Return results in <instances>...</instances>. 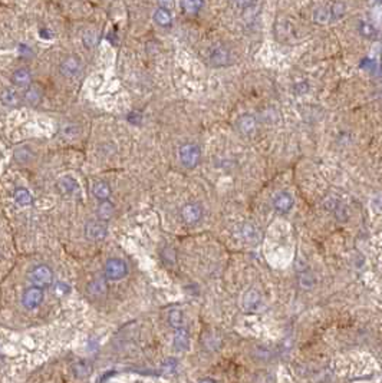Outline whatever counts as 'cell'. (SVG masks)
Listing matches in <instances>:
<instances>
[{"mask_svg":"<svg viewBox=\"0 0 382 383\" xmlns=\"http://www.w3.org/2000/svg\"><path fill=\"white\" fill-rule=\"evenodd\" d=\"M178 155H180V161L185 168H196L199 165L200 160H201V151H200V146L197 144H193V142H188V144L181 145L180 151H178Z\"/></svg>","mask_w":382,"mask_h":383,"instance_id":"cell-1","label":"cell"},{"mask_svg":"<svg viewBox=\"0 0 382 383\" xmlns=\"http://www.w3.org/2000/svg\"><path fill=\"white\" fill-rule=\"evenodd\" d=\"M105 279L118 281L122 280L128 274V266L124 260L121 258H110L105 263Z\"/></svg>","mask_w":382,"mask_h":383,"instance_id":"cell-2","label":"cell"},{"mask_svg":"<svg viewBox=\"0 0 382 383\" xmlns=\"http://www.w3.org/2000/svg\"><path fill=\"white\" fill-rule=\"evenodd\" d=\"M29 279L33 283V286L40 288L49 287L53 281V272L50 270V267L45 266V264H39L31 272Z\"/></svg>","mask_w":382,"mask_h":383,"instance_id":"cell-3","label":"cell"},{"mask_svg":"<svg viewBox=\"0 0 382 383\" xmlns=\"http://www.w3.org/2000/svg\"><path fill=\"white\" fill-rule=\"evenodd\" d=\"M43 297H45L43 288L32 286V287L28 288L22 296V304L26 310H35L43 302Z\"/></svg>","mask_w":382,"mask_h":383,"instance_id":"cell-4","label":"cell"},{"mask_svg":"<svg viewBox=\"0 0 382 383\" xmlns=\"http://www.w3.org/2000/svg\"><path fill=\"white\" fill-rule=\"evenodd\" d=\"M108 234V228L106 224L101 220H92L88 221L85 225V235L88 240L91 241H102Z\"/></svg>","mask_w":382,"mask_h":383,"instance_id":"cell-5","label":"cell"},{"mask_svg":"<svg viewBox=\"0 0 382 383\" xmlns=\"http://www.w3.org/2000/svg\"><path fill=\"white\" fill-rule=\"evenodd\" d=\"M181 218L187 225H196L203 218V208L197 202H188L181 208Z\"/></svg>","mask_w":382,"mask_h":383,"instance_id":"cell-6","label":"cell"},{"mask_svg":"<svg viewBox=\"0 0 382 383\" xmlns=\"http://www.w3.org/2000/svg\"><path fill=\"white\" fill-rule=\"evenodd\" d=\"M231 56L230 52L223 46H215L210 50L208 55V64L211 65L213 68H222V66H227L230 64Z\"/></svg>","mask_w":382,"mask_h":383,"instance_id":"cell-7","label":"cell"},{"mask_svg":"<svg viewBox=\"0 0 382 383\" xmlns=\"http://www.w3.org/2000/svg\"><path fill=\"white\" fill-rule=\"evenodd\" d=\"M82 69V64L76 56H68L65 57L64 61L61 62L59 71L64 75L65 78H75L80 73Z\"/></svg>","mask_w":382,"mask_h":383,"instance_id":"cell-8","label":"cell"},{"mask_svg":"<svg viewBox=\"0 0 382 383\" xmlns=\"http://www.w3.org/2000/svg\"><path fill=\"white\" fill-rule=\"evenodd\" d=\"M243 307L244 310L250 311V313H255V311H259L263 307V299L260 293L257 290H249L244 297H243Z\"/></svg>","mask_w":382,"mask_h":383,"instance_id":"cell-9","label":"cell"},{"mask_svg":"<svg viewBox=\"0 0 382 383\" xmlns=\"http://www.w3.org/2000/svg\"><path fill=\"white\" fill-rule=\"evenodd\" d=\"M295 200L293 197L286 191L278 192L273 198V207L276 208V211L279 213H289L293 208Z\"/></svg>","mask_w":382,"mask_h":383,"instance_id":"cell-10","label":"cell"},{"mask_svg":"<svg viewBox=\"0 0 382 383\" xmlns=\"http://www.w3.org/2000/svg\"><path fill=\"white\" fill-rule=\"evenodd\" d=\"M56 187H58V190H59V192H61L62 195H73L75 192H78V190H79L78 181L69 175H65L62 176V178H59Z\"/></svg>","mask_w":382,"mask_h":383,"instance_id":"cell-11","label":"cell"},{"mask_svg":"<svg viewBox=\"0 0 382 383\" xmlns=\"http://www.w3.org/2000/svg\"><path fill=\"white\" fill-rule=\"evenodd\" d=\"M12 83L17 88H28L32 85V73L26 68L16 69L12 75Z\"/></svg>","mask_w":382,"mask_h":383,"instance_id":"cell-12","label":"cell"},{"mask_svg":"<svg viewBox=\"0 0 382 383\" xmlns=\"http://www.w3.org/2000/svg\"><path fill=\"white\" fill-rule=\"evenodd\" d=\"M237 128L239 131L243 134V135H252L257 128V124H256V118L253 115H243L240 116L239 121H237Z\"/></svg>","mask_w":382,"mask_h":383,"instance_id":"cell-13","label":"cell"},{"mask_svg":"<svg viewBox=\"0 0 382 383\" xmlns=\"http://www.w3.org/2000/svg\"><path fill=\"white\" fill-rule=\"evenodd\" d=\"M174 347L178 351L187 350L190 347V336H188V332L185 329H175L174 333Z\"/></svg>","mask_w":382,"mask_h":383,"instance_id":"cell-14","label":"cell"},{"mask_svg":"<svg viewBox=\"0 0 382 383\" xmlns=\"http://www.w3.org/2000/svg\"><path fill=\"white\" fill-rule=\"evenodd\" d=\"M240 234L241 237L246 240L247 243H257L262 239V234H260V230L255 227L253 224H243L241 230H240Z\"/></svg>","mask_w":382,"mask_h":383,"instance_id":"cell-15","label":"cell"},{"mask_svg":"<svg viewBox=\"0 0 382 383\" xmlns=\"http://www.w3.org/2000/svg\"><path fill=\"white\" fill-rule=\"evenodd\" d=\"M111 187L106 183H104V181H98L92 187V194H94V197H95L96 200L99 201L108 200L111 197Z\"/></svg>","mask_w":382,"mask_h":383,"instance_id":"cell-16","label":"cell"},{"mask_svg":"<svg viewBox=\"0 0 382 383\" xmlns=\"http://www.w3.org/2000/svg\"><path fill=\"white\" fill-rule=\"evenodd\" d=\"M98 218L101 220V221H108V220H111L114 214H115V207H114V204H112L111 201H101V204L98 205Z\"/></svg>","mask_w":382,"mask_h":383,"instance_id":"cell-17","label":"cell"},{"mask_svg":"<svg viewBox=\"0 0 382 383\" xmlns=\"http://www.w3.org/2000/svg\"><path fill=\"white\" fill-rule=\"evenodd\" d=\"M88 293L92 297H102L106 293V283L104 279H95L88 284Z\"/></svg>","mask_w":382,"mask_h":383,"instance_id":"cell-18","label":"cell"},{"mask_svg":"<svg viewBox=\"0 0 382 383\" xmlns=\"http://www.w3.org/2000/svg\"><path fill=\"white\" fill-rule=\"evenodd\" d=\"M203 0H180L181 10L185 15H197L203 8Z\"/></svg>","mask_w":382,"mask_h":383,"instance_id":"cell-19","label":"cell"},{"mask_svg":"<svg viewBox=\"0 0 382 383\" xmlns=\"http://www.w3.org/2000/svg\"><path fill=\"white\" fill-rule=\"evenodd\" d=\"M13 198H15V201H16L20 207H28V205H31L33 202L32 194L29 192V190H26V188H16L15 192H13Z\"/></svg>","mask_w":382,"mask_h":383,"instance_id":"cell-20","label":"cell"},{"mask_svg":"<svg viewBox=\"0 0 382 383\" xmlns=\"http://www.w3.org/2000/svg\"><path fill=\"white\" fill-rule=\"evenodd\" d=\"M23 99L29 105H38L42 101V92L38 86H28L23 94Z\"/></svg>","mask_w":382,"mask_h":383,"instance_id":"cell-21","label":"cell"},{"mask_svg":"<svg viewBox=\"0 0 382 383\" xmlns=\"http://www.w3.org/2000/svg\"><path fill=\"white\" fill-rule=\"evenodd\" d=\"M154 20H155V23L158 24V26L166 27V26H170V24H171V22H173V16H171L170 10L159 8L157 9L155 13H154Z\"/></svg>","mask_w":382,"mask_h":383,"instance_id":"cell-22","label":"cell"},{"mask_svg":"<svg viewBox=\"0 0 382 383\" xmlns=\"http://www.w3.org/2000/svg\"><path fill=\"white\" fill-rule=\"evenodd\" d=\"M0 102L5 106H16L19 104V96L12 89H3L0 92Z\"/></svg>","mask_w":382,"mask_h":383,"instance_id":"cell-23","label":"cell"},{"mask_svg":"<svg viewBox=\"0 0 382 383\" xmlns=\"http://www.w3.org/2000/svg\"><path fill=\"white\" fill-rule=\"evenodd\" d=\"M357 29H358V32L361 36H364V38H368V39H372L376 36V29H375V26L371 22H366V20H359L358 26H357Z\"/></svg>","mask_w":382,"mask_h":383,"instance_id":"cell-24","label":"cell"},{"mask_svg":"<svg viewBox=\"0 0 382 383\" xmlns=\"http://www.w3.org/2000/svg\"><path fill=\"white\" fill-rule=\"evenodd\" d=\"M168 323L173 329H181L184 325L183 311L180 309H173L168 313Z\"/></svg>","mask_w":382,"mask_h":383,"instance_id":"cell-25","label":"cell"},{"mask_svg":"<svg viewBox=\"0 0 382 383\" xmlns=\"http://www.w3.org/2000/svg\"><path fill=\"white\" fill-rule=\"evenodd\" d=\"M313 20L319 24H326L329 22H332V17H331V12H329V8H319L315 10L313 13Z\"/></svg>","mask_w":382,"mask_h":383,"instance_id":"cell-26","label":"cell"},{"mask_svg":"<svg viewBox=\"0 0 382 383\" xmlns=\"http://www.w3.org/2000/svg\"><path fill=\"white\" fill-rule=\"evenodd\" d=\"M72 370H73V375L76 377H85L91 372V365L85 360H78L76 363H73Z\"/></svg>","mask_w":382,"mask_h":383,"instance_id":"cell-27","label":"cell"},{"mask_svg":"<svg viewBox=\"0 0 382 383\" xmlns=\"http://www.w3.org/2000/svg\"><path fill=\"white\" fill-rule=\"evenodd\" d=\"M329 12H331V17H332V20H339V19H342L345 16V12H346V8H345V5L341 3V2H336L334 3L331 8H329Z\"/></svg>","mask_w":382,"mask_h":383,"instance_id":"cell-28","label":"cell"},{"mask_svg":"<svg viewBox=\"0 0 382 383\" xmlns=\"http://www.w3.org/2000/svg\"><path fill=\"white\" fill-rule=\"evenodd\" d=\"M15 158H16L17 162H28V161L32 158V152L28 146H23V148H19L15 151Z\"/></svg>","mask_w":382,"mask_h":383,"instance_id":"cell-29","label":"cell"},{"mask_svg":"<svg viewBox=\"0 0 382 383\" xmlns=\"http://www.w3.org/2000/svg\"><path fill=\"white\" fill-rule=\"evenodd\" d=\"M271 356H273V353H271L270 349H267V347H263V346H259V347H256L255 349V358L257 360H269L271 359Z\"/></svg>","mask_w":382,"mask_h":383,"instance_id":"cell-30","label":"cell"},{"mask_svg":"<svg viewBox=\"0 0 382 383\" xmlns=\"http://www.w3.org/2000/svg\"><path fill=\"white\" fill-rule=\"evenodd\" d=\"M231 3L239 9H250L257 3V0H231Z\"/></svg>","mask_w":382,"mask_h":383,"instance_id":"cell-31","label":"cell"},{"mask_svg":"<svg viewBox=\"0 0 382 383\" xmlns=\"http://www.w3.org/2000/svg\"><path fill=\"white\" fill-rule=\"evenodd\" d=\"M301 284H302L303 287L309 288L315 284V280H313V277H312L311 274H306V276H303L302 280H301Z\"/></svg>","mask_w":382,"mask_h":383,"instance_id":"cell-32","label":"cell"},{"mask_svg":"<svg viewBox=\"0 0 382 383\" xmlns=\"http://www.w3.org/2000/svg\"><path fill=\"white\" fill-rule=\"evenodd\" d=\"M141 120H143V116H141L140 113H137V112H131L129 116H128V121L132 122L134 125H138V124L141 122Z\"/></svg>","mask_w":382,"mask_h":383,"instance_id":"cell-33","label":"cell"},{"mask_svg":"<svg viewBox=\"0 0 382 383\" xmlns=\"http://www.w3.org/2000/svg\"><path fill=\"white\" fill-rule=\"evenodd\" d=\"M159 8L166 9V10H171L174 8V0H158Z\"/></svg>","mask_w":382,"mask_h":383,"instance_id":"cell-34","label":"cell"},{"mask_svg":"<svg viewBox=\"0 0 382 383\" xmlns=\"http://www.w3.org/2000/svg\"><path fill=\"white\" fill-rule=\"evenodd\" d=\"M68 293L69 291V287L66 286V284H64V283H58V286H56V293Z\"/></svg>","mask_w":382,"mask_h":383,"instance_id":"cell-35","label":"cell"},{"mask_svg":"<svg viewBox=\"0 0 382 383\" xmlns=\"http://www.w3.org/2000/svg\"><path fill=\"white\" fill-rule=\"evenodd\" d=\"M40 38L42 39H52V33L49 31H45V29H40Z\"/></svg>","mask_w":382,"mask_h":383,"instance_id":"cell-36","label":"cell"},{"mask_svg":"<svg viewBox=\"0 0 382 383\" xmlns=\"http://www.w3.org/2000/svg\"><path fill=\"white\" fill-rule=\"evenodd\" d=\"M199 383H215L213 379H210V377H206V379H201Z\"/></svg>","mask_w":382,"mask_h":383,"instance_id":"cell-37","label":"cell"}]
</instances>
